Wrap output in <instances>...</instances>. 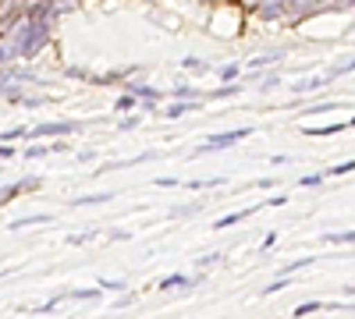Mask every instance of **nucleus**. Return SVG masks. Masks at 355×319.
<instances>
[{"instance_id":"nucleus-1","label":"nucleus","mask_w":355,"mask_h":319,"mask_svg":"<svg viewBox=\"0 0 355 319\" xmlns=\"http://www.w3.org/2000/svg\"><path fill=\"white\" fill-rule=\"evenodd\" d=\"M46 28H50V25H46L43 15H25V21H21V28H18L11 50H15L18 57H33V53L46 43Z\"/></svg>"},{"instance_id":"nucleus-5","label":"nucleus","mask_w":355,"mask_h":319,"mask_svg":"<svg viewBox=\"0 0 355 319\" xmlns=\"http://www.w3.org/2000/svg\"><path fill=\"white\" fill-rule=\"evenodd\" d=\"M249 213H252V210H245V213H231V217H224V220H217V227L224 230V227H231V224H239V220H245Z\"/></svg>"},{"instance_id":"nucleus-9","label":"nucleus","mask_w":355,"mask_h":319,"mask_svg":"<svg viewBox=\"0 0 355 319\" xmlns=\"http://www.w3.org/2000/svg\"><path fill=\"white\" fill-rule=\"evenodd\" d=\"M189 107H192V103H178V107H171V118H182V113H185Z\"/></svg>"},{"instance_id":"nucleus-7","label":"nucleus","mask_w":355,"mask_h":319,"mask_svg":"<svg viewBox=\"0 0 355 319\" xmlns=\"http://www.w3.org/2000/svg\"><path fill=\"white\" fill-rule=\"evenodd\" d=\"M135 96H146V100H157V89H146V85H139V89H132Z\"/></svg>"},{"instance_id":"nucleus-4","label":"nucleus","mask_w":355,"mask_h":319,"mask_svg":"<svg viewBox=\"0 0 355 319\" xmlns=\"http://www.w3.org/2000/svg\"><path fill=\"white\" fill-rule=\"evenodd\" d=\"M327 241H334V245H355V230H341V235H327Z\"/></svg>"},{"instance_id":"nucleus-12","label":"nucleus","mask_w":355,"mask_h":319,"mask_svg":"<svg viewBox=\"0 0 355 319\" xmlns=\"http://www.w3.org/2000/svg\"><path fill=\"white\" fill-rule=\"evenodd\" d=\"M352 291H355V287H352Z\"/></svg>"},{"instance_id":"nucleus-10","label":"nucleus","mask_w":355,"mask_h":319,"mask_svg":"<svg viewBox=\"0 0 355 319\" xmlns=\"http://www.w3.org/2000/svg\"><path fill=\"white\" fill-rule=\"evenodd\" d=\"M174 284H185V277H167V280H164L160 287H174Z\"/></svg>"},{"instance_id":"nucleus-8","label":"nucleus","mask_w":355,"mask_h":319,"mask_svg":"<svg viewBox=\"0 0 355 319\" xmlns=\"http://www.w3.org/2000/svg\"><path fill=\"white\" fill-rule=\"evenodd\" d=\"M320 305L316 302H306V305H299V309H295V316H306V312H316Z\"/></svg>"},{"instance_id":"nucleus-2","label":"nucleus","mask_w":355,"mask_h":319,"mask_svg":"<svg viewBox=\"0 0 355 319\" xmlns=\"http://www.w3.org/2000/svg\"><path fill=\"white\" fill-rule=\"evenodd\" d=\"M245 135H249V128H242V131H227V135H210V142H206V146H199V153L224 149V146H231V142H239V138H245Z\"/></svg>"},{"instance_id":"nucleus-6","label":"nucleus","mask_w":355,"mask_h":319,"mask_svg":"<svg viewBox=\"0 0 355 319\" xmlns=\"http://www.w3.org/2000/svg\"><path fill=\"white\" fill-rule=\"evenodd\" d=\"M110 195H85V199H78L75 206H96V202H107Z\"/></svg>"},{"instance_id":"nucleus-11","label":"nucleus","mask_w":355,"mask_h":319,"mask_svg":"<svg viewBox=\"0 0 355 319\" xmlns=\"http://www.w3.org/2000/svg\"><path fill=\"white\" fill-rule=\"evenodd\" d=\"M352 167H355V160H352V163H341V167H334V170H331V174H348V170H352Z\"/></svg>"},{"instance_id":"nucleus-3","label":"nucleus","mask_w":355,"mask_h":319,"mask_svg":"<svg viewBox=\"0 0 355 319\" xmlns=\"http://www.w3.org/2000/svg\"><path fill=\"white\" fill-rule=\"evenodd\" d=\"M75 125H40L33 135H71Z\"/></svg>"}]
</instances>
